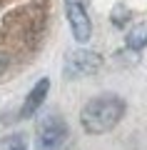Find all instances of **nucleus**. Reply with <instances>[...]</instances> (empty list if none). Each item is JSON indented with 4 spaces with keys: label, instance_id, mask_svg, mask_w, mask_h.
<instances>
[{
    "label": "nucleus",
    "instance_id": "39448f33",
    "mask_svg": "<svg viewBox=\"0 0 147 150\" xmlns=\"http://www.w3.org/2000/svg\"><path fill=\"white\" fill-rule=\"evenodd\" d=\"M47 90H50V80H47V78H40V80L32 85V90L27 93L25 103H23L20 118H32V115L40 110V105L45 103V98H47Z\"/></svg>",
    "mask_w": 147,
    "mask_h": 150
},
{
    "label": "nucleus",
    "instance_id": "1a4fd4ad",
    "mask_svg": "<svg viewBox=\"0 0 147 150\" xmlns=\"http://www.w3.org/2000/svg\"><path fill=\"white\" fill-rule=\"evenodd\" d=\"M77 3H85V0H77Z\"/></svg>",
    "mask_w": 147,
    "mask_h": 150
},
{
    "label": "nucleus",
    "instance_id": "7ed1b4c3",
    "mask_svg": "<svg viewBox=\"0 0 147 150\" xmlns=\"http://www.w3.org/2000/svg\"><path fill=\"white\" fill-rule=\"evenodd\" d=\"M102 65V58L92 50H85V48H77L72 53H68L65 58V78L75 80V78H87V75L97 73Z\"/></svg>",
    "mask_w": 147,
    "mask_h": 150
},
{
    "label": "nucleus",
    "instance_id": "423d86ee",
    "mask_svg": "<svg viewBox=\"0 0 147 150\" xmlns=\"http://www.w3.org/2000/svg\"><path fill=\"white\" fill-rule=\"evenodd\" d=\"M125 43H127L130 50H142V48H145V45H147V25H145V23H140L137 28H132V30L127 33Z\"/></svg>",
    "mask_w": 147,
    "mask_h": 150
},
{
    "label": "nucleus",
    "instance_id": "f257e3e1",
    "mask_svg": "<svg viewBox=\"0 0 147 150\" xmlns=\"http://www.w3.org/2000/svg\"><path fill=\"white\" fill-rule=\"evenodd\" d=\"M125 100L115 93H102V95L92 98L85 103L82 112H80V125L85 128V133L90 135H102L110 133L125 115Z\"/></svg>",
    "mask_w": 147,
    "mask_h": 150
},
{
    "label": "nucleus",
    "instance_id": "6e6552de",
    "mask_svg": "<svg viewBox=\"0 0 147 150\" xmlns=\"http://www.w3.org/2000/svg\"><path fill=\"white\" fill-rule=\"evenodd\" d=\"M127 20H130V13H127L122 5H120V8H115V13H112V25H115V28H122Z\"/></svg>",
    "mask_w": 147,
    "mask_h": 150
},
{
    "label": "nucleus",
    "instance_id": "f03ea898",
    "mask_svg": "<svg viewBox=\"0 0 147 150\" xmlns=\"http://www.w3.org/2000/svg\"><path fill=\"white\" fill-rule=\"evenodd\" d=\"M68 135H70V128L63 115H47L40 120L35 133L37 150H60L68 143Z\"/></svg>",
    "mask_w": 147,
    "mask_h": 150
},
{
    "label": "nucleus",
    "instance_id": "20e7f679",
    "mask_svg": "<svg viewBox=\"0 0 147 150\" xmlns=\"http://www.w3.org/2000/svg\"><path fill=\"white\" fill-rule=\"evenodd\" d=\"M65 13H68V23H70V30H72V38L77 43H87L92 38V23H90V15L85 10V3L65 0Z\"/></svg>",
    "mask_w": 147,
    "mask_h": 150
},
{
    "label": "nucleus",
    "instance_id": "0eeeda50",
    "mask_svg": "<svg viewBox=\"0 0 147 150\" xmlns=\"http://www.w3.org/2000/svg\"><path fill=\"white\" fill-rule=\"evenodd\" d=\"M0 150H27V140L23 133H10L0 138Z\"/></svg>",
    "mask_w": 147,
    "mask_h": 150
}]
</instances>
